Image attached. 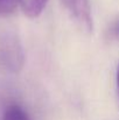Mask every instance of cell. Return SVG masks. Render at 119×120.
I'll return each instance as SVG.
<instances>
[{"instance_id":"cell-1","label":"cell","mask_w":119,"mask_h":120,"mask_svg":"<svg viewBox=\"0 0 119 120\" xmlns=\"http://www.w3.org/2000/svg\"><path fill=\"white\" fill-rule=\"evenodd\" d=\"M61 2L71 19L83 32H92L93 20L90 0H61Z\"/></svg>"},{"instance_id":"cell-2","label":"cell","mask_w":119,"mask_h":120,"mask_svg":"<svg viewBox=\"0 0 119 120\" xmlns=\"http://www.w3.org/2000/svg\"><path fill=\"white\" fill-rule=\"evenodd\" d=\"M48 0H19L22 12L31 19H35L42 14Z\"/></svg>"},{"instance_id":"cell-3","label":"cell","mask_w":119,"mask_h":120,"mask_svg":"<svg viewBox=\"0 0 119 120\" xmlns=\"http://www.w3.org/2000/svg\"><path fill=\"white\" fill-rule=\"evenodd\" d=\"M2 120H32L27 112L18 106V105H11L6 109L4 113V119Z\"/></svg>"},{"instance_id":"cell-4","label":"cell","mask_w":119,"mask_h":120,"mask_svg":"<svg viewBox=\"0 0 119 120\" xmlns=\"http://www.w3.org/2000/svg\"><path fill=\"white\" fill-rule=\"evenodd\" d=\"M18 5L19 0H0V16L13 13Z\"/></svg>"},{"instance_id":"cell-5","label":"cell","mask_w":119,"mask_h":120,"mask_svg":"<svg viewBox=\"0 0 119 120\" xmlns=\"http://www.w3.org/2000/svg\"><path fill=\"white\" fill-rule=\"evenodd\" d=\"M115 33H116V35L119 38V21L117 22V25H116V27H115Z\"/></svg>"},{"instance_id":"cell-6","label":"cell","mask_w":119,"mask_h":120,"mask_svg":"<svg viewBox=\"0 0 119 120\" xmlns=\"http://www.w3.org/2000/svg\"><path fill=\"white\" fill-rule=\"evenodd\" d=\"M117 86H118V91H119V64H118V70H117Z\"/></svg>"}]
</instances>
